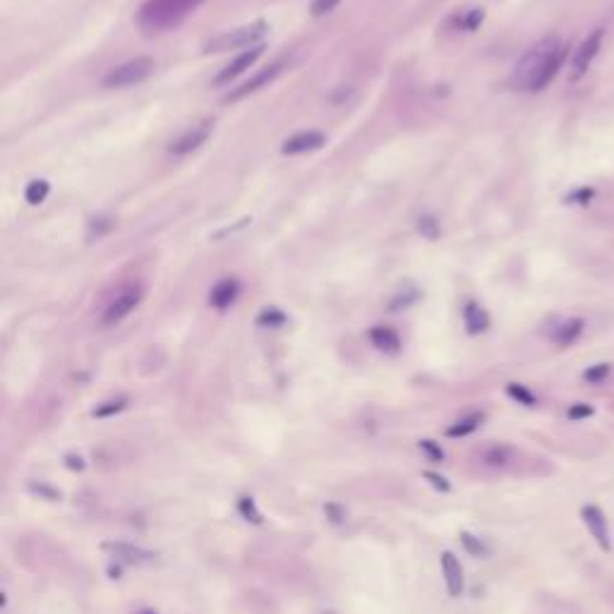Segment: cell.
Segmentation results:
<instances>
[{
  "instance_id": "6da1fadb",
  "label": "cell",
  "mask_w": 614,
  "mask_h": 614,
  "mask_svg": "<svg viewBox=\"0 0 614 614\" xmlns=\"http://www.w3.org/2000/svg\"><path fill=\"white\" fill-rule=\"evenodd\" d=\"M569 58V43L559 36H547L530 46L514 65L509 84L519 91H543Z\"/></svg>"
},
{
  "instance_id": "7a4b0ae2",
  "label": "cell",
  "mask_w": 614,
  "mask_h": 614,
  "mask_svg": "<svg viewBox=\"0 0 614 614\" xmlns=\"http://www.w3.org/2000/svg\"><path fill=\"white\" fill-rule=\"evenodd\" d=\"M199 0H149L142 8V19L144 27H154V29H166L178 24L190 10L197 5Z\"/></svg>"
},
{
  "instance_id": "3957f363",
  "label": "cell",
  "mask_w": 614,
  "mask_h": 614,
  "mask_svg": "<svg viewBox=\"0 0 614 614\" xmlns=\"http://www.w3.org/2000/svg\"><path fill=\"white\" fill-rule=\"evenodd\" d=\"M266 34V24L264 22H255V24H247V27H238L233 32H226L221 36L212 38L207 43V51L209 53H218V51H228V48H242V46H257L262 36Z\"/></svg>"
},
{
  "instance_id": "277c9868",
  "label": "cell",
  "mask_w": 614,
  "mask_h": 614,
  "mask_svg": "<svg viewBox=\"0 0 614 614\" xmlns=\"http://www.w3.org/2000/svg\"><path fill=\"white\" fill-rule=\"evenodd\" d=\"M152 72H154L152 58H135V60H128V62H123V65L113 67V70L106 75L104 87H111V89H115V87H133V84L144 82Z\"/></svg>"
},
{
  "instance_id": "5b68a950",
  "label": "cell",
  "mask_w": 614,
  "mask_h": 614,
  "mask_svg": "<svg viewBox=\"0 0 614 614\" xmlns=\"http://www.w3.org/2000/svg\"><path fill=\"white\" fill-rule=\"evenodd\" d=\"M142 295H144L142 286H137V284L125 286V288L120 291V293L109 303V307H106V312H104V319H101V321H104L106 326L123 321L125 317H128L130 312L135 310V307L142 303Z\"/></svg>"
},
{
  "instance_id": "8992f818",
  "label": "cell",
  "mask_w": 614,
  "mask_h": 614,
  "mask_svg": "<svg viewBox=\"0 0 614 614\" xmlns=\"http://www.w3.org/2000/svg\"><path fill=\"white\" fill-rule=\"evenodd\" d=\"M581 519H583V523H586V528L591 530L598 547H600L602 552H610L612 535H610V523H607L605 511H602L598 504H586V506H581Z\"/></svg>"
},
{
  "instance_id": "52a82bcc",
  "label": "cell",
  "mask_w": 614,
  "mask_h": 614,
  "mask_svg": "<svg viewBox=\"0 0 614 614\" xmlns=\"http://www.w3.org/2000/svg\"><path fill=\"white\" fill-rule=\"evenodd\" d=\"M602 38H605V29H602V27H598L595 32L588 34V36L583 38V43L576 48V53H573V60H571V75L573 77L586 75L588 67H591L593 60H595V56L600 53Z\"/></svg>"
},
{
  "instance_id": "ba28073f",
  "label": "cell",
  "mask_w": 614,
  "mask_h": 614,
  "mask_svg": "<svg viewBox=\"0 0 614 614\" xmlns=\"http://www.w3.org/2000/svg\"><path fill=\"white\" fill-rule=\"evenodd\" d=\"M262 53H264V46H262V43H257V46H252V48H247V51H242L240 56L236 58V60L228 62V65L223 67V70L218 72L216 77H214V84L221 87V84H228V82H233L238 75H242L247 67L255 65L257 58H260Z\"/></svg>"
},
{
  "instance_id": "9c48e42d",
  "label": "cell",
  "mask_w": 614,
  "mask_h": 614,
  "mask_svg": "<svg viewBox=\"0 0 614 614\" xmlns=\"http://www.w3.org/2000/svg\"><path fill=\"white\" fill-rule=\"evenodd\" d=\"M209 135H212V123H209V120H204V123H199V125H192L187 133H183L175 142H170L168 152L175 156H185V154L202 147V144L209 139Z\"/></svg>"
},
{
  "instance_id": "30bf717a",
  "label": "cell",
  "mask_w": 614,
  "mask_h": 614,
  "mask_svg": "<svg viewBox=\"0 0 614 614\" xmlns=\"http://www.w3.org/2000/svg\"><path fill=\"white\" fill-rule=\"evenodd\" d=\"M442 573H444V583L446 591H449L451 598H459L466 588V578H463V567L456 559L454 552H442Z\"/></svg>"
},
{
  "instance_id": "8fae6325",
  "label": "cell",
  "mask_w": 614,
  "mask_h": 614,
  "mask_svg": "<svg viewBox=\"0 0 614 614\" xmlns=\"http://www.w3.org/2000/svg\"><path fill=\"white\" fill-rule=\"evenodd\" d=\"M324 142H326L324 135L310 130V133H300V135H293V137L286 139L284 147H281V154L298 156V154H307V152H317V149L324 147Z\"/></svg>"
},
{
  "instance_id": "7c38bea8",
  "label": "cell",
  "mask_w": 614,
  "mask_h": 614,
  "mask_svg": "<svg viewBox=\"0 0 614 614\" xmlns=\"http://www.w3.org/2000/svg\"><path fill=\"white\" fill-rule=\"evenodd\" d=\"M279 72H281V65H279V62H276V65H269V67H266V70L257 72V75L252 77V80H247L242 87L233 89L231 94L226 96V101H240V99H245V96H250V94H255V91H260L262 87H269L271 82H274V77L279 75Z\"/></svg>"
},
{
  "instance_id": "4fadbf2b",
  "label": "cell",
  "mask_w": 614,
  "mask_h": 614,
  "mask_svg": "<svg viewBox=\"0 0 614 614\" xmlns=\"http://www.w3.org/2000/svg\"><path fill=\"white\" fill-rule=\"evenodd\" d=\"M240 293V286H238L236 279H221L209 293V303H212L216 310H226L228 305H233V300Z\"/></svg>"
},
{
  "instance_id": "5bb4252c",
  "label": "cell",
  "mask_w": 614,
  "mask_h": 614,
  "mask_svg": "<svg viewBox=\"0 0 614 614\" xmlns=\"http://www.w3.org/2000/svg\"><path fill=\"white\" fill-rule=\"evenodd\" d=\"M583 329H586V321H583L581 317H569V319H564L562 324L554 329L552 339H554V343H559V345H571L581 339Z\"/></svg>"
},
{
  "instance_id": "9a60e30c",
  "label": "cell",
  "mask_w": 614,
  "mask_h": 614,
  "mask_svg": "<svg viewBox=\"0 0 614 614\" xmlns=\"http://www.w3.org/2000/svg\"><path fill=\"white\" fill-rule=\"evenodd\" d=\"M369 341L374 343V348L384 350V353H389V355L401 350V339H398L396 331L389 329V326H374V329L369 331Z\"/></svg>"
},
{
  "instance_id": "2e32d148",
  "label": "cell",
  "mask_w": 614,
  "mask_h": 614,
  "mask_svg": "<svg viewBox=\"0 0 614 614\" xmlns=\"http://www.w3.org/2000/svg\"><path fill=\"white\" fill-rule=\"evenodd\" d=\"M463 324H466L468 334L475 336V334H482L490 326V317H487V312L477 303H468L466 312H463Z\"/></svg>"
},
{
  "instance_id": "e0dca14e",
  "label": "cell",
  "mask_w": 614,
  "mask_h": 614,
  "mask_svg": "<svg viewBox=\"0 0 614 614\" xmlns=\"http://www.w3.org/2000/svg\"><path fill=\"white\" fill-rule=\"evenodd\" d=\"M516 451L511 449V446L506 444H494V446H487L485 451L480 454V461L485 463V466L490 468H504L509 466L511 461H514Z\"/></svg>"
},
{
  "instance_id": "ac0fdd59",
  "label": "cell",
  "mask_w": 614,
  "mask_h": 614,
  "mask_svg": "<svg viewBox=\"0 0 614 614\" xmlns=\"http://www.w3.org/2000/svg\"><path fill=\"white\" fill-rule=\"evenodd\" d=\"M482 420H485V416H482V413H470V416H466V418H461V420H456L451 427H446V437H451V440H459V437L473 435V432H475L477 427L482 425Z\"/></svg>"
},
{
  "instance_id": "d6986e66",
  "label": "cell",
  "mask_w": 614,
  "mask_h": 614,
  "mask_svg": "<svg viewBox=\"0 0 614 614\" xmlns=\"http://www.w3.org/2000/svg\"><path fill=\"white\" fill-rule=\"evenodd\" d=\"M125 406H128V398H123V396H120V398H111V401L99 403V406L91 411V416L99 418V420H104V418L118 416L120 411H125Z\"/></svg>"
},
{
  "instance_id": "ffe728a7",
  "label": "cell",
  "mask_w": 614,
  "mask_h": 614,
  "mask_svg": "<svg viewBox=\"0 0 614 614\" xmlns=\"http://www.w3.org/2000/svg\"><path fill=\"white\" fill-rule=\"evenodd\" d=\"M48 192H51V185L46 180H32L24 190V197H27L29 204H41L48 197Z\"/></svg>"
},
{
  "instance_id": "44dd1931",
  "label": "cell",
  "mask_w": 614,
  "mask_h": 614,
  "mask_svg": "<svg viewBox=\"0 0 614 614\" xmlns=\"http://www.w3.org/2000/svg\"><path fill=\"white\" fill-rule=\"evenodd\" d=\"M106 547H111L113 549V552H118V554H123L125 559H135V562H147V559H152L154 554L152 552H147V549H142V547H133V545H106Z\"/></svg>"
},
{
  "instance_id": "7402d4cb",
  "label": "cell",
  "mask_w": 614,
  "mask_h": 614,
  "mask_svg": "<svg viewBox=\"0 0 614 614\" xmlns=\"http://www.w3.org/2000/svg\"><path fill=\"white\" fill-rule=\"evenodd\" d=\"M612 372V365L610 363H595L583 372V382L588 384H602Z\"/></svg>"
},
{
  "instance_id": "603a6c76",
  "label": "cell",
  "mask_w": 614,
  "mask_h": 614,
  "mask_svg": "<svg viewBox=\"0 0 614 614\" xmlns=\"http://www.w3.org/2000/svg\"><path fill=\"white\" fill-rule=\"evenodd\" d=\"M506 394H509V396L514 398V401H519L521 406H528V408H533L535 403H538V398H535V394L530 391V389H525L523 384H509V387H506Z\"/></svg>"
},
{
  "instance_id": "cb8c5ba5",
  "label": "cell",
  "mask_w": 614,
  "mask_h": 614,
  "mask_svg": "<svg viewBox=\"0 0 614 614\" xmlns=\"http://www.w3.org/2000/svg\"><path fill=\"white\" fill-rule=\"evenodd\" d=\"M461 545L466 547L468 554H473V557H487V554H490V547H487L480 538H475V535H470V533H461Z\"/></svg>"
},
{
  "instance_id": "d4e9b609",
  "label": "cell",
  "mask_w": 614,
  "mask_h": 614,
  "mask_svg": "<svg viewBox=\"0 0 614 614\" xmlns=\"http://www.w3.org/2000/svg\"><path fill=\"white\" fill-rule=\"evenodd\" d=\"M238 511H240L242 519L250 521V523H262V514H260V509H257L252 497H240V499H238Z\"/></svg>"
},
{
  "instance_id": "484cf974",
  "label": "cell",
  "mask_w": 614,
  "mask_h": 614,
  "mask_svg": "<svg viewBox=\"0 0 614 614\" xmlns=\"http://www.w3.org/2000/svg\"><path fill=\"white\" fill-rule=\"evenodd\" d=\"M482 19H485V10L482 8L468 10V12L461 17V29H466V32H475V29L482 24Z\"/></svg>"
},
{
  "instance_id": "4316f807",
  "label": "cell",
  "mask_w": 614,
  "mask_h": 614,
  "mask_svg": "<svg viewBox=\"0 0 614 614\" xmlns=\"http://www.w3.org/2000/svg\"><path fill=\"white\" fill-rule=\"evenodd\" d=\"M420 451H422V454H425L432 463L444 461V451H442V446L437 444V442H432V440H422V442H420Z\"/></svg>"
},
{
  "instance_id": "83f0119b",
  "label": "cell",
  "mask_w": 614,
  "mask_h": 614,
  "mask_svg": "<svg viewBox=\"0 0 614 614\" xmlns=\"http://www.w3.org/2000/svg\"><path fill=\"white\" fill-rule=\"evenodd\" d=\"M593 413H595V408L588 406V403H573V406L567 411V418L569 420H586V418H591Z\"/></svg>"
},
{
  "instance_id": "f1b7e54d",
  "label": "cell",
  "mask_w": 614,
  "mask_h": 614,
  "mask_svg": "<svg viewBox=\"0 0 614 614\" xmlns=\"http://www.w3.org/2000/svg\"><path fill=\"white\" fill-rule=\"evenodd\" d=\"M593 197H595V190L593 187H578V190H573V192L569 194L567 202L569 204H588Z\"/></svg>"
},
{
  "instance_id": "f546056e",
  "label": "cell",
  "mask_w": 614,
  "mask_h": 614,
  "mask_svg": "<svg viewBox=\"0 0 614 614\" xmlns=\"http://www.w3.org/2000/svg\"><path fill=\"white\" fill-rule=\"evenodd\" d=\"M422 477H425V480L430 482V485L435 487V490H440V492H449V490H451V485H449V482H446V477H444V475H440V473L425 470V473H422Z\"/></svg>"
},
{
  "instance_id": "4dcf8cb0",
  "label": "cell",
  "mask_w": 614,
  "mask_h": 614,
  "mask_svg": "<svg viewBox=\"0 0 614 614\" xmlns=\"http://www.w3.org/2000/svg\"><path fill=\"white\" fill-rule=\"evenodd\" d=\"M339 3L341 0H312V14H315V17H321V14L331 12Z\"/></svg>"
},
{
  "instance_id": "1f68e13d",
  "label": "cell",
  "mask_w": 614,
  "mask_h": 614,
  "mask_svg": "<svg viewBox=\"0 0 614 614\" xmlns=\"http://www.w3.org/2000/svg\"><path fill=\"white\" fill-rule=\"evenodd\" d=\"M260 324H269V326H274V324H284L286 321V317L281 315V312H276V310H271V312H262L260 315Z\"/></svg>"
},
{
  "instance_id": "d6a6232c",
  "label": "cell",
  "mask_w": 614,
  "mask_h": 614,
  "mask_svg": "<svg viewBox=\"0 0 614 614\" xmlns=\"http://www.w3.org/2000/svg\"><path fill=\"white\" fill-rule=\"evenodd\" d=\"M420 231L427 238H437V221L435 218H420Z\"/></svg>"
},
{
  "instance_id": "836d02e7",
  "label": "cell",
  "mask_w": 614,
  "mask_h": 614,
  "mask_svg": "<svg viewBox=\"0 0 614 614\" xmlns=\"http://www.w3.org/2000/svg\"><path fill=\"white\" fill-rule=\"evenodd\" d=\"M65 463H67V468H72V470H82V468H84V459H82V456H75V454H67Z\"/></svg>"
},
{
  "instance_id": "e575fe53",
  "label": "cell",
  "mask_w": 614,
  "mask_h": 614,
  "mask_svg": "<svg viewBox=\"0 0 614 614\" xmlns=\"http://www.w3.org/2000/svg\"><path fill=\"white\" fill-rule=\"evenodd\" d=\"M324 511H326V514H331V521H334V523H341V521L345 519V516H343V511H341L339 506H334V504H329Z\"/></svg>"
}]
</instances>
